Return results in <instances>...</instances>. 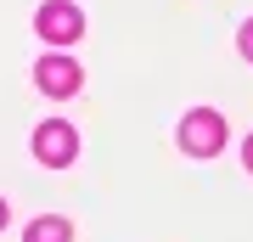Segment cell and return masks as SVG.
I'll list each match as a JSON object with an SVG mask.
<instances>
[{
    "label": "cell",
    "instance_id": "cell-1",
    "mask_svg": "<svg viewBox=\"0 0 253 242\" xmlns=\"http://www.w3.org/2000/svg\"><path fill=\"white\" fill-rule=\"evenodd\" d=\"M180 146L191 158H214L219 146H225V118H219L214 107H197L180 118Z\"/></svg>",
    "mask_w": 253,
    "mask_h": 242
},
{
    "label": "cell",
    "instance_id": "cell-7",
    "mask_svg": "<svg viewBox=\"0 0 253 242\" xmlns=\"http://www.w3.org/2000/svg\"><path fill=\"white\" fill-rule=\"evenodd\" d=\"M242 169L253 175V135H248V146H242Z\"/></svg>",
    "mask_w": 253,
    "mask_h": 242
},
{
    "label": "cell",
    "instance_id": "cell-3",
    "mask_svg": "<svg viewBox=\"0 0 253 242\" xmlns=\"http://www.w3.org/2000/svg\"><path fill=\"white\" fill-rule=\"evenodd\" d=\"M34 28H40L45 45H73V40L84 34V11L73 6V0H45L40 17H34Z\"/></svg>",
    "mask_w": 253,
    "mask_h": 242
},
{
    "label": "cell",
    "instance_id": "cell-8",
    "mask_svg": "<svg viewBox=\"0 0 253 242\" xmlns=\"http://www.w3.org/2000/svg\"><path fill=\"white\" fill-rule=\"evenodd\" d=\"M0 225H6V203H0Z\"/></svg>",
    "mask_w": 253,
    "mask_h": 242
},
{
    "label": "cell",
    "instance_id": "cell-4",
    "mask_svg": "<svg viewBox=\"0 0 253 242\" xmlns=\"http://www.w3.org/2000/svg\"><path fill=\"white\" fill-rule=\"evenodd\" d=\"M34 85L45 90V96H56V101H68L73 90L84 85V73H79V62H73V56H62V51H51V56H40V68H34Z\"/></svg>",
    "mask_w": 253,
    "mask_h": 242
},
{
    "label": "cell",
    "instance_id": "cell-2",
    "mask_svg": "<svg viewBox=\"0 0 253 242\" xmlns=\"http://www.w3.org/2000/svg\"><path fill=\"white\" fill-rule=\"evenodd\" d=\"M34 158L45 163V169H68V163L79 158V130L62 124V118H45V124L34 130Z\"/></svg>",
    "mask_w": 253,
    "mask_h": 242
},
{
    "label": "cell",
    "instance_id": "cell-5",
    "mask_svg": "<svg viewBox=\"0 0 253 242\" xmlns=\"http://www.w3.org/2000/svg\"><path fill=\"white\" fill-rule=\"evenodd\" d=\"M28 242H73V225L62 214H40L34 225H28Z\"/></svg>",
    "mask_w": 253,
    "mask_h": 242
},
{
    "label": "cell",
    "instance_id": "cell-6",
    "mask_svg": "<svg viewBox=\"0 0 253 242\" xmlns=\"http://www.w3.org/2000/svg\"><path fill=\"white\" fill-rule=\"evenodd\" d=\"M236 51H242L248 62H253V23H242V34H236Z\"/></svg>",
    "mask_w": 253,
    "mask_h": 242
}]
</instances>
